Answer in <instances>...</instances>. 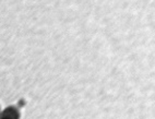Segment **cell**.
Returning <instances> with one entry per match:
<instances>
[{
	"label": "cell",
	"instance_id": "6da1fadb",
	"mask_svg": "<svg viewBox=\"0 0 155 119\" xmlns=\"http://www.w3.org/2000/svg\"><path fill=\"white\" fill-rule=\"evenodd\" d=\"M0 119H21L20 109L14 105L7 106L6 108L1 109Z\"/></svg>",
	"mask_w": 155,
	"mask_h": 119
},
{
	"label": "cell",
	"instance_id": "7a4b0ae2",
	"mask_svg": "<svg viewBox=\"0 0 155 119\" xmlns=\"http://www.w3.org/2000/svg\"><path fill=\"white\" fill-rule=\"evenodd\" d=\"M0 113H1V108H0Z\"/></svg>",
	"mask_w": 155,
	"mask_h": 119
}]
</instances>
